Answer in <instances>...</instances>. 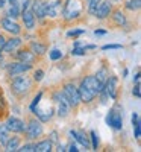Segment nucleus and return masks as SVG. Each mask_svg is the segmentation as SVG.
I'll use <instances>...</instances> for the list:
<instances>
[{
	"label": "nucleus",
	"instance_id": "13",
	"mask_svg": "<svg viewBox=\"0 0 141 152\" xmlns=\"http://www.w3.org/2000/svg\"><path fill=\"white\" fill-rule=\"evenodd\" d=\"M2 28H3L6 32H9L11 35H18V34L21 32L20 24L15 23V21H12V18H9V17H6V18L2 20Z\"/></svg>",
	"mask_w": 141,
	"mask_h": 152
},
{
	"label": "nucleus",
	"instance_id": "42",
	"mask_svg": "<svg viewBox=\"0 0 141 152\" xmlns=\"http://www.w3.org/2000/svg\"><path fill=\"white\" fill-rule=\"evenodd\" d=\"M50 142H58V134H56L55 131L50 134Z\"/></svg>",
	"mask_w": 141,
	"mask_h": 152
},
{
	"label": "nucleus",
	"instance_id": "35",
	"mask_svg": "<svg viewBox=\"0 0 141 152\" xmlns=\"http://www.w3.org/2000/svg\"><path fill=\"white\" fill-rule=\"evenodd\" d=\"M5 110H6V100H5V97H3L2 90H0V114H2Z\"/></svg>",
	"mask_w": 141,
	"mask_h": 152
},
{
	"label": "nucleus",
	"instance_id": "5",
	"mask_svg": "<svg viewBox=\"0 0 141 152\" xmlns=\"http://www.w3.org/2000/svg\"><path fill=\"white\" fill-rule=\"evenodd\" d=\"M43 132H44L43 125H41L40 120H36V119H31L28 122V125L24 126V134H26L28 140H33V138L40 137Z\"/></svg>",
	"mask_w": 141,
	"mask_h": 152
},
{
	"label": "nucleus",
	"instance_id": "38",
	"mask_svg": "<svg viewBox=\"0 0 141 152\" xmlns=\"http://www.w3.org/2000/svg\"><path fill=\"white\" fill-rule=\"evenodd\" d=\"M132 94H134L135 97H140V96H141V87H140V84H135L134 90H132Z\"/></svg>",
	"mask_w": 141,
	"mask_h": 152
},
{
	"label": "nucleus",
	"instance_id": "26",
	"mask_svg": "<svg viewBox=\"0 0 141 152\" xmlns=\"http://www.w3.org/2000/svg\"><path fill=\"white\" fill-rule=\"evenodd\" d=\"M141 6V0H129V2L124 3V8L127 11H138Z\"/></svg>",
	"mask_w": 141,
	"mask_h": 152
},
{
	"label": "nucleus",
	"instance_id": "21",
	"mask_svg": "<svg viewBox=\"0 0 141 152\" xmlns=\"http://www.w3.org/2000/svg\"><path fill=\"white\" fill-rule=\"evenodd\" d=\"M20 142H21V138L18 135H14V137H9L8 138V142L5 145L6 151H17L18 146H20Z\"/></svg>",
	"mask_w": 141,
	"mask_h": 152
},
{
	"label": "nucleus",
	"instance_id": "3",
	"mask_svg": "<svg viewBox=\"0 0 141 152\" xmlns=\"http://www.w3.org/2000/svg\"><path fill=\"white\" fill-rule=\"evenodd\" d=\"M62 94H64V97L67 99V102L70 104L71 108H78V107L81 105L79 91H78V88H76V85H74L73 82L64 84V87H62Z\"/></svg>",
	"mask_w": 141,
	"mask_h": 152
},
{
	"label": "nucleus",
	"instance_id": "15",
	"mask_svg": "<svg viewBox=\"0 0 141 152\" xmlns=\"http://www.w3.org/2000/svg\"><path fill=\"white\" fill-rule=\"evenodd\" d=\"M21 18H23V23H24V28L26 29L32 31L35 28V15H33V12L29 8L21 11Z\"/></svg>",
	"mask_w": 141,
	"mask_h": 152
},
{
	"label": "nucleus",
	"instance_id": "32",
	"mask_svg": "<svg viewBox=\"0 0 141 152\" xmlns=\"http://www.w3.org/2000/svg\"><path fill=\"white\" fill-rule=\"evenodd\" d=\"M41 97H43V91H40V93H38L35 97H33V100H32V104H31V111L35 108V107H38V104H40V100H41Z\"/></svg>",
	"mask_w": 141,
	"mask_h": 152
},
{
	"label": "nucleus",
	"instance_id": "6",
	"mask_svg": "<svg viewBox=\"0 0 141 152\" xmlns=\"http://www.w3.org/2000/svg\"><path fill=\"white\" fill-rule=\"evenodd\" d=\"M53 99H55V102H58V110H56V114L59 117H67L68 116V113H70V104L67 102V99L64 97V94L61 91L55 93L53 94Z\"/></svg>",
	"mask_w": 141,
	"mask_h": 152
},
{
	"label": "nucleus",
	"instance_id": "36",
	"mask_svg": "<svg viewBox=\"0 0 141 152\" xmlns=\"http://www.w3.org/2000/svg\"><path fill=\"white\" fill-rule=\"evenodd\" d=\"M85 52H86V50H85V47H74L73 50H71V53L73 55H85Z\"/></svg>",
	"mask_w": 141,
	"mask_h": 152
},
{
	"label": "nucleus",
	"instance_id": "25",
	"mask_svg": "<svg viewBox=\"0 0 141 152\" xmlns=\"http://www.w3.org/2000/svg\"><path fill=\"white\" fill-rule=\"evenodd\" d=\"M9 137H11V135H9V129L6 128L5 125H0V145L5 146Z\"/></svg>",
	"mask_w": 141,
	"mask_h": 152
},
{
	"label": "nucleus",
	"instance_id": "23",
	"mask_svg": "<svg viewBox=\"0 0 141 152\" xmlns=\"http://www.w3.org/2000/svg\"><path fill=\"white\" fill-rule=\"evenodd\" d=\"M132 126H134V131H135V138L140 140V135H141V122H140V116L138 113L132 114Z\"/></svg>",
	"mask_w": 141,
	"mask_h": 152
},
{
	"label": "nucleus",
	"instance_id": "1",
	"mask_svg": "<svg viewBox=\"0 0 141 152\" xmlns=\"http://www.w3.org/2000/svg\"><path fill=\"white\" fill-rule=\"evenodd\" d=\"M84 9H85V5L82 0H65L62 3V17L65 21H71V20H76L79 18L82 14H84Z\"/></svg>",
	"mask_w": 141,
	"mask_h": 152
},
{
	"label": "nucleus",
	"instance_id": "39",
	"mask_svg": "<svg viewBox=\"0 0 141 152\" xmlns=\"http://www.w3.org/2000/svg\"><path fill=\"white\" fill-rule=\"evenodd\" d=\"M102 49H103V50H109V49H121V46H120V44H106V46H103Z\"/></svg>",
	"mask_w": 141,
	"mask_h": 152
},
{
	"label": "nucleus",
	"instance_id": "20",
	"mask_svg": "<svg viewBox=\"0 0 141 152\" xmlns=\"http://www.w3.org/2000/svg\"><path fill=\"white\" fill-rule=\"evenodd\" d=\"M29 50L33 53V55H38V56H41L47 52V46L40 43V41H32L31 46H29Z\"/></svg>",
	"mask_w": 141,
	"mask_h": 152
},
{
	"label": "nucleus",
	"instance_id": "19",
	"mask_svg": "<svg viewBox=\"0 0 141 152\" xmlns=\"http://www.w3.org/2000/svg\"><path fill=\"white\" fill-rule=\"evenodd\" d=\"M111 18H112V21L115 23V24H117V26H124V24H126V15L123 14V12L120 11V9H115V11H111Z\"/></svg>",
	"mask_w": 141,
	"mask_h": 152
},
{
	"label": "nucleus",
	"instance_id": "11",
	"mask_svg": "<svg viewBox=\"0 0 141 152\" xmlns=\"http://www.w3.org/2000/svg\"><path fill=\"white\" fill-rule=\"evenodd\" d=\"M111 11H112V3L109 2V0H105V2L102 0L99 8H97V11L94 12V17H97L99 20H105V18L109 17Z\"/></svg>",
	"mask_w": 141,
	"mask_h": 152
},
{
	"label": "nucleus",
	"instance_id": "16",
	"mask_svg": "<svg viewBox=\"0 0 141 152\" xmlns=\"http://www.w3.org/2000/svg\"><path fill=\"white\" fill-rule=\"evenodd\" d=\"M15 58H17L18 61H21V62H26V64H33L36 55H33L31 50L24 49V50H18V52L15 53Z\"/></svg>",
	"mask_w": 141,
	"mask_h": 152
},
{
	"label": "nucleus",
	"instance_id": "47",
	"mask_svg": "<svg viewBox=\"0 0 141 152\" xmlns=\"http://www.w3.org/2000/svg\"><path fill=\"white\" fill-rule=\"evenodd\" d=\"M9 2H11V3H12V2H14V0H9Z\"/></svg>",
	"mask_w": 141,
	"mask_h": 152
},
{
	"label": "nucleus",
	"instance_id": "24",
	"mask_svg": "<svg viewBox=\"0 0 141 152\" xmlns=\"http://www.w3.org/2000/svg\"><path fill=\"white\" fill-rule=\"evenodd\" d=\"M102 0H85V5H86V11L89 12L91 15H94V12L97 11L99 5H100Z\"/></svg>",
	"mask_w": 141,
	"mask_h": 152
},
{
	"label": "nucleus",
	"instance_id": "10",
	"mask_svg": "<svg viewBox=\"0 0 141 152\" xmlns=\"http://www.w3.org/2000/svg\"><path fill=\"white\" fill-rule=\"evenodd\" d=\"M62 0H55V2H47L46 3V17L49 18H56L62 14Z\"/></svg>",
	"mask_w": 141,
	"mask_h": 152
},
{
	"label": "nucleus",
	"instance_id": "45",
	"mask_svg": "<svg viewBox=\"0 0 141 152\" xmlns=\"http://www.w3.org/2000/svg\"><path fill=\"white\" fill-rule=\"evenodd\" d=\"M6 5V0H0V8H5Z\"/></svg>",
	"mask_w": 141,
	"mask_h": 152
},
{
	"label": "nucleus",
	"instance_id": "44",
	"mask_svg": "<svg viewBox=\"0 0 141 152\" xmlns=\"http://www.w3.org/2000/svg\"><path fill=\"white\" fill-rule=\"evenodd\" d=\"M94 34H96V35H105V34H106V31H96Z\"/></svg>",
	"mask_w": 141,
	"mask_h": 152
},
{
	"label": "nucleus",
	"instance_id": "7",
	"mask_svg": "<svg viewBox=\"0 0 141 152\" xmlns=\"http://www.w3.org/2000/svg\"><path fill=\"white\" fill-rule=\"evenodd\" d=\"M117 85H118V79L117 76H108V79L102 88V91L106 94V97H111V99H117Z\"/></svg>",
	"mask_w": 141,
	"mask_h": 152
},
{
	"label": "nucleus",
	"instance_id": "28",
	"mask_svg": "<svg viewBox=\"0 0 141 152\" xmlns=\"http://www.w3.org/2000/svg\"><path fill=\"white\" fill-rule=\"evenodd\" d=\"M108 72H106V69L103 67V69H100L99 72H97V75H96V78L99 79V82L102 84V85H105V82H106V79H108Z\"/></svg>",
	"mask_w": 141,
	"mask_h": 152
},
{
	"label": "nucleus",
	"instance_id": "18",
	"mask_svg": "<svg viewBox=\"0 0 141 152\" xmlns=\"http://www.w3.org/2000/svg\"><path fill=\"white\" fill-rule=\"evenodd\" d=\"M70 135H71V137H74V140L78 142V143H81V145H82L85 149L91 148V146H89V140H88V137H86V134H85V132L71 129V131H70Z\"/></svg>",
	"mask_w": 141,
	"mask_h": 152
},
{
	"label": "nucleus",
	"instance_id": "17",
	"mask_svg": "<svg viewBox=\"0 0 141 152\" xmlns=\"http://www.w3.org/2000/svg\"><path fill=\"white\" fill-rule=\"evenodd\" d=\"M20 46H21V38L14 37V38H11V40H6V43H5L2 50L5 53H12V52H15Z\"/></svg>",
	"mask_w": 141,
	"mask_h": 152
},
{
	"label": "nucleus",
	"instance_id": "40",
	"mask_svg": "<svg viewBox=\"0 0 141 152\" xmlns=\"http://www.w3.org/2000/svg\"><path fill=\"white\" fill-rule=\"evenodd\" d=\"M65 151H70V152H78L79 149H78V146H76L74 143H71V145H68V148H67Z\"/></svg>",
	"mask_w": 141,
	"mask_h": 152
},
{
	"label": "nucleus",
	"instance_id": "43",
	"mask_svg": "<svg viewBox=\"0 0 141 152\" xmlns=\"http://www.w3.org/2000/svg\"><path fill=\"white\" fill-rule=\"evenodd\" d=\"M140 76H141L140 73H137V75L134 76V81H135V84H140Z\"/></svg>",
	"mask_w": 141,
	"mask_h": 152
},
{
	"label": "nucleus",
	"instance_id": "29",
	"mask_svg": "<svg viewBox=\"0 0 141 152\" xmlns=\"http://www.w3.org/2000/svg\"><path fill=\"white\" fill-rule=\"evenodd\" d=\"M12 3L17 5V6L23 11V9H28V8L31 6V0H14Z\"/></svg>",
	"mask_w": 141,
	"mask_h": 152
},
{
	"label": "nucleus",
	"instance_id": "31",
	"mask_svg": "<svg viewBox=\"0 0 141 152\" xmlns=\"http://www.w3.org/2000/svg\"><path fill=\"white\" fill-rule=\"evenodd\" d=\"M49 58L52 59V61H58V59H61V58H62V52H59L58 49H53L52 52L49 53Z\"/></svg>",
	"mask_w": 141,
	"mask_h": 152
},
{
	"label": "nucleus",
	"instance_id": "8",
	"mask_svg": "<svg viewBox=\"0 0 141 152\" xmlns=\"http://www.w3.org/2000/svg\"><path fill=\"white\" fill-rule=\"evenodd\" d=\"M32 69V64H26V62H11L6 67V72L9 76H17V75H24L26 72H29Z\"/></svg>",
	"mask_w": 141,
	"mask_h": 152
},
{
	"label": "nucleus",
	"instance_id": "22",
	"mask_svg": "<svg viewBox=\"0 0 141 152\" xmlns=\"http://www.w3.org/2000/svg\"><path fill=\"white\" fill-rule=\"evenodd\" d=\"M33 151L35 152H50L52 151V142L50 140H43L40 143H36L33 146Z\"/></svg>",
	"mask_w": 141,
	"mask_h": 152
},
{
	"label": "nucleus",
	"instance_id": "30",
	"mask_svg": "<svg viewBox=\"0 0 141 152\" xmlns=\"http://www.w3.org/2000/svg\"><path fill=\"white\" fill-rule=\"evenodd\" d=\"M89 135H91V137H89V138H91V145H89V146H91L93 149H97V148H99V138H97V132H96V131H91V132H89Z\"/></svg>",
	"mask_w": 141,
	"mask_h": 152
},
{
	"label": "nucleus",
	"instance_id": "41",
	"mask_svg": "<svg viewBox=\"0 0 141 152\" xmlns=\"http://www.w3.org/2000/svg\"><path fill=\"white\" fill-rule=\"evenodd\" d=\"M5 43H6V38H5V37H2V35H0V52H2V49H3Z\"/></svg>",
	"mask_w": 141,
	"mask_h": 152
},
{
	"label": "nucleus",
	"instance_id": "4",
	"mask_svg": "<svg viewBox=\"0 0 141 152\" xmlns=\"http://www.w3.org/2000/svg\"><path fill=\"white\" fill-rule=\"evenodd\" d=\"M106 123L117 131L123 128V113H121V108L118 105H114L109 110L108 116H106Z\"/></svg>",
	"mask_w": 141,
	"mask_h": 152
},
{
	"label": "nucleus",
	"instance_id": "9",
	"mask_svg": "<svg viewBox=\"0 0 141 152\" xmlns=\"http://www.w3.org/2000/svg\"><path fill=\"white\" fill-rule=\"evenodd\" d=\"M81 84H84V85H85V87H86L94 96H97V94L102 91V88H103V85H102V84L99 82V79L96 78V75H89V76H86V78H85Z\"/></svg>",
	"mask_w": 141,
	"mask_h": 152
},
{
	"label": "nucleus",
	"instance_id": "37",
	"mask_svg": "<svg viewBox=\"0 0 141 152\" xmlns=\"http://www.w3.org/2000/svg\"><path fill=\"white\" fill-rule=\"evenodd\" d=\"M84 32H85L84 29H74V31H70V32L67 34V37H73V38H74V37H79V35H82Z\"/></svg>",
	"mask_w": 141,
	"mask_h": 152
},
{
	"label": "nucleus",
	"instance_id": "2",
	"mask_svg": "<svg viewBox=\"0 0 141 152\" xmlns=\"http://www.w3.org/2000/svg\"><path fill=\"white\" fill-rule=\"evenodd\" d=\"M32 90V79L29 76H14L11 82V91L14 93L17 97H24L28 93Z\"/></svg>",
	"mask_w": 141,
	"mask_h": 152
},
{
	"label": "nucleus",
	"instance_id": "33",
	"mask_svg": "<svg viewBox=\"0 0 141 152\" xmlns=\"http://www.w3.org/2000/svg\"><path fill=\"white\" fill-rule=\"evenodd\" d=\"M43 78H44V72L43 70H35V73H33V81H36V82H40V81H43Z\"/></svg>",
	"mask_w": 141,
	"mask_h": 152
},
{
	"label": "nucleus",
	"instance_id": "12",
	"mask_svg": "<svg viewBox=\"0 0 141 152\" xmlns=\"http://www.w3.org/2000/svg\"><path fill=\"white\" fill-rule=\"evenodd\" d=\"M5 126L9 129V132H24V122L18 117H9L5 123Z\"/></svg>",
	"mask_w": 141,
	"mask_h": 152
},
{
	"label": "nucleus",
	"instance_id": "34",
	"mask_svg": "<svg viewBox=\"0 0 141 152\" xmlns=\"http://www.w3.org/2000/svg\"><path fill=\"white\" fill-rule=\"evenodd\" d=\"M33 146H35V145H32V143H28V145L18 146V149H17V151H21V152H31V151H33Z\"/></svg>",
	"mask_w": 141,
	"mask_h": 152
},
{
	"label": "nucleus",
	"instance_id": "14",
	"mask_svg": "<svg viewBox=\"0 0 141 152\" xmlns=\"http://www.w3.org/2000/svg\"><path fill=\"white\" fill-rule=\"evenodd\" d=\"M31 11L33 12V15H36V18L43 20L46 17V2H43V0H33L31 5Z\"/></svg>",
	"mask_w": 141,
	"mask_h": 152
},
{
	"label": "nucleus",
	"instance_id": "46",
	"mask_svg": "<svg viewBox=\"0 0 141 152\" xmlns=\"http://www.w3.org/2000/svg\"><path fill=\"white\" fill-rule=\"evenodd\" d=\"M0 61H2V53H0Z\"/></svg>",
	"mask_w": 141,
	"mask_h": 152
},
{
	"label": "nucleus",
	"instance_id": "27",
	"mask_svg": "<svg viewBox=\"0 0 141 152\" xmlns=\"http://www.w3.org/2000/svg\"><path fill=\"white\" fill-rule=\"evenodd\" d=\"M6 15H8L9 18H17V17L20 15V8H18L17 5L12 3V5H11V8L8 9V12H6Z\"/></svg>",
	"mask_w": 141,
	"mask_h": 152
}]
</instances>
